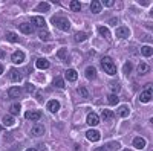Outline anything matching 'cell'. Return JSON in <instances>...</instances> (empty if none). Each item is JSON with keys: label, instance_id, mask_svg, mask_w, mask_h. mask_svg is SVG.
Listing matches in <instances>:
<instances>
[{"label": "cell", "instance_id": "cell-20", "mask_svg": "<svg viewBox=\"0 0 153 151\" xmlns=\"http://www.w3.org/2000/svg\"><path fill=\"white\" fill-rule=\"evenodd\" d=\"M117 115H118V116H121V118H127V116H129V107H126V105L118 107Z\"/></svg>", "mask_w": 153, "mask_h": 151}, {"label": "cell", "instance_id": "cell-30", "mask_svg": "<svg viewBox=\"0 0 153 151\" xmlns=\"http://www.w3.org/2000/svg\"><path fill=\"white\" fill-rule=\"evenodd\" d=\"M54 85L58 87V89H63V87H65V80H63L61 77H57V78L54 80Z\"/></svg>", "mask_w": 153, "mask_h": 151}, {"label": "cell", "instance_id": "cell-25", "mask_svg": "<svg viewBox=\"0 0 153 151\" xmlns=\"http://www.w3.org/2000/svg\"><path fill=\"white\" fill-rule=\"evenodd\" d=\"M101 116H103V119L104 121H110L115 115L110 111V110H107V108H103V111H101Z\"/></svg>", "mask_w": 153, "mask_h": 151}, {"label": "cell", "instance_id": "cell-7", "mask_svg": "<svg viewBox=\"0 0 153 151\" xmlns=\"http://www.w3.org/2000/svg\"><path fill=\"white\" fill-rule=\"evenodd\" d=\"M43 133H45V125H42V124H35L34 127L31 128V134L35 136V137L43 136Z\"/></svg>", "mask_w": 153, "mask_h": 151}, {"label": "cell", "instance_id": "cell-6", "mask_svg": "<svg viewBox=\"0 0 153 151\" xmlns=\"http://www.w3.org/2000/svg\"><path fill=\"white\" fill-rule=\"evenodd\" d=\"M86 122H87V125H91V127H95V125L100 124V118H98L97 113H89Z\"/></svg>", "mask_w": 153, "mask_h": 151}, {"label": "cell", "instance_id": "cell-8", "mask_svg": "<svg viewBox=\"0 0 153 151\" xmlns=\"http://www.w3.org/2000/svg\"><path fill=\"white\" fill-rule=\"evenodd\" d=\"M129 35H130V29L129 28H126V26L117 28V37L118 38H129Z\"/></svg>", "mask_w": 153, "mask_h": 151}, {"label": "cell", "instance_id": "cell-5", "mask_svg": "<svg viewBox=\"0 0 153 151\" xmlns=\"http://www.w3.org/2000/svg\"><path fill=\"white\" fill-rule=\"evenodd\" d=\"M11 60H12V63H14V64H22V63L25 61V54L22 52V50H16V52L12 54Z\"/></svg>", "mask_w": 153, "mask_h": 151}, {"label": "cell", "instance_id": "cell-10", "mask_svg": "<svg viewBox=\"0 0 153 151\" xmlns=\"http://www.w3.org/2000/svg\"><path fill=\"white\" fill-rule=\"evenodd\" d=\"M48 110L51 113H57L60 110V102H58L57 99H51L49 102H48Z\"/></svg>", "mask_w": 153, "mask_h": 151}, {"label": "cell", "instance_id": "cell-45", "mask_svg": "<svg viewBox=\"0 0 153 151\" xmlns=\"http://www.w3.org/2000/svg\"><path fill=\"white\" fill-rule=\"evenodd\" d=\"M124 151H130V150H124Z\"/></svg>", "mask_w": 153, "mask_h": 151}, {"label": "cell", "instance_id": "cell-4", "mask_svg": "<svg viewBox=\"0 0 153 151\" xmlns=\"http://www.w3.org/2000/svg\"><path fill=\"white\" fill-rule=\"evenodd\" d=\"M25 118H26L28 121H38L42 118V111H38V110H29L25 113Z\"/></svg>", "mask_w": 153, "mask_h": 151}, {"label": "cell", "instance_id": "cell-13", "mask_svg": "<svg viewBox=\"0 0 153 151\" xmlns=\"http://www.w3.org/2000/svg\"><path fill=\"white\" fill-rule=\"evenodd\" d=\"M101 9H103V3H101V2H98V0L91 2V11L94 12V14H100Z\"/></svg>", "mask_w": 153, "mask_h": 151}, {"label": "cell", "instance_id": "cell-32", "mask_svg": "<svg viewBox=\"0 0 153 151\" xmlns=\"http://www.w3.org/2000/svg\"><path fill=\"white\" fill-rule=\"evenodd\" d=\"M78 93H80V96H81V98H84V99H87L89 96H91L86 87H80V89H78Z\"/></svg>", "mask_w": 153, "mask_h": 151}, {"label": "cell", "instance_id": "cell-34", "mask_svg": "<svg viewBox=\"0 0 153 151\" xmlns=\"http://www.w3.org/2000/svg\"><path fill=\"white\" fill-rule=\"evenodd\" d=\"M66 55H68V49H65V47L60 49L58 52H57V57H58L60 60H65V58H66Z\"/></svg>", "mask_w": 153, "mask_h": 151}, {"label": "cell", "instance_id": "cell-28", "mask_svg": "<svg viewBox=\"0 0 153 151\" xmlns=\"http://www.w3.org/2000/svg\"><path fill=\"white\" fill-rule=\"evenodd\" d=\"M49 3L48 2H42V3H38V6H37V11H40V12H48L49 11Z\"/></svg>", "mask_w": 153, "mask_h": 151}, {"label": "cell", "instance_id": "cell-31", "mask_svg": "<svg viewBox=\"0 0 153 151\" xmlns=\"http://www.w3.org/2000/svg\"><path fill=\"white\" fill-rule=\"evenodd\" d=\"M9 111H11V115H19L20 113V104H12Z\"/></svg>", "mask_w": 153, "mask_h": 151}, {"label": "cell", "instance_id": "cell-42", "mask_svg": "<svg viewBox=\"0 0 153 151\" xmlns=\"http://www.w3.org/2000/svg\"><path fill=\"white\" fill-rule=\"evenodd\" d=\"M3 70H5V69H3V66H2V64H0V75H2V73H3Z\"/></svg>", "mask_w": 153, "mask_h": 151}, {"label": "cell", "instance_id": "cell-9", "mask_svg": "<svg viewBox=\"0 0 153 151\" xmlns=\"http://www.w3.org/2000/svg\"><path fill=\"white\" fill-rule=\"evenodd\" d=\"M35 66H37V69H40V70H46V69H49V61L46 60V58H38L37 61H35Z\"/></svg>", "mask_w": 153, "mask_h": 151}, {"label": "cell", "instance_id": "cell-24", "mask_svg": "<svg viewBox=\"0 0 153 151\" xmlns=\"http://www.w3.org/2000/svg\"><path fill=\"white\" fill-rule=\"evenodd\" d=\"M141 55H144V57H152L153 55V49L150 47V46H143L141 47Z\"/></svg>", "mask_w": 153, "mask_h": 151}, {"label": "cell", "instance_id": "cell-12", "mask_svg": "<svg viewBox=\"0 0 153 151\" xmlns=\"http://www.w3.org/2000/svg\"><path fill=\"white\" fill-rule=\"evenodd\" d=\"M86 137L91 142H97V141H100V133L97 130H89V131H86Z\"/></svg>", "mask_w": 153, "mask_h": 151}, {"label": "cell", "instance_id": "cell-41", "mask_svg": "<svg viewBox=\"0 0 153 151\" xmlns=\"http://www.w3.org/2000/svg\"><path fill=\"white\" fill-rule=\"evenodd\" d=\"M3 57H5V52H3L2 49H0V58H3Z\"/></svg>", "mask_w": 153, "mask_h": 151}, {"label": "cell", "instance_id": "cell-15", "mask_svg": "<svg viewBox=\"0 0 153 151\" xmlns=\"http://www.w3.org/2000/svg\"><path fill=\"white\" fill-rule=\"evenodd\" d=\"M84 75H86V78H87V80H94V78L97 77V69H95L94 66H89V67H86Z\"/></svg>", "mask_w": 153, "mask_h": 151}, {"label": "cell", "instance_id": "cell-16", "mask_svg": "<svg viewBox=\"0 0 153 151\" xmlns=\"http://www.w3.org/2000/svg\"><path fill=\"white\" fill-rule=\"evenodd\" d=\"M66 80H68V81H71V82L76 81V80H78V73H76L74 69H69V70H66Z\"/></svg>", "mask_w": 153, "mask_h": 151}, {"label": "cell", "instance_id": "cell-40", "mask_svg": "<svg viewBox=\"0 0 153 151\" xmlns=\"http://www.w3.org/2000/svg\"><path fill=\"white\" fill-rule=\"evenodd\" d=\"M95 151H107V150H106V148H104V147H100V148H97V150H95Z\"/></svg>", "mask_w": 153, "mask_h": 151}, {"label": "cell", "instance_id": "cell-37", "mask_svg": "<svg viewBox=\"0 0 153 151\" xmlns=\"http://www.w3.org/2000/svg\"><path fill=\"white\" fill-rule=\"evenodd\" d=\"M110 89H112L113 92L120 90V84H118V82H112V84H110Z\"/></svg>", "mask_w": 153, "mask_h": 151}, {"label": "cell", "instance_id": "cell-36", "mask_svg": "<svg viewBox=\"0 0 153 151\" xmlns=\"http://www.w3.org/2000/svg\"><path fill=\"white\" fill-rule=\"evenodd\" d=\"M132 69H133V67H132V63L127 61L126 64H124V73H130V72H132Z\"/></svg>", "mask_w": 153, "mask_h": 151}, {"label": "cell", "instance_id": "cell-18", "mask_svg": "<svg viewBox=\"0 0 153 151\" xmlns=\"http://www.w3.org/2000/svg\"><path fill=\"white\" fill-rule=\"evenodd\" d=\"M20 93H22V90L19 89V87H11V89L8 90V96H9L11 99L19 98V96H20Z\"/></svg>", "mask_w": 153, "mask_h": 151}, {"label": "cell", "instance_id": "cell-22", "mask_svg": "<svg viewBox=\"0 0 153 151\" xmlns=\"http://www.w3.org/2000/svg\"><path fill=\"white\" fill-rule=\"evenodd\" d=\"M71 6V11H74V12H78V11H81V3L78 2V0H72V2L69 3Z\"/></svg>", "mask_w": 153, "mask_h": 151}, {"label": "cell", "instance_id": "cell-3", "mask_svg": "<svg viewBox=\"0 0 153 151\" xmlns=\"http://www.w3.org/2000/svg\"><path fill=\"white\" fill-rule=\"evenodd\" d=\"M152 96H153V93H152V84H147L146 90L141 92V95H139V101H141L143 104L150 102V101H152Z\"/></svg>", "mask_w": 153, "mask_h": 151}, {"label": "cell", "instance_id": "cell-19", "mask_svg": "<svg viewBox=\"0 0 153 151\" xmlns=\"http://www.w3.org/2000/svg\"><path fill=\"white\" fill-rule=\"evenodd\" d=\"M19 29L25 34V35H29V34H32V26L29 23H22L20 26H19Z\"/></svg>", "mask_w": 153, "mask_h": 151}, {"label": "cell", "instance_id": "cell-35", "mask_svg": "<svg viewBox=\"0 0 153 151\" xmlns=\"http://www.w3.org/2000/svg\"><path fill=\"white\" fill-rule=\"evenodd\" d=\"M38 37H40V40H43V41H48L51 38V35H49L48 31H42L40 34H38Z\"/></svg>", "mask_w": 153, "mask_h": 151}, {"label": "cell", "instance_id": "cell-33", "mask_svg": "<svg viewBox=\"0 0 153 151\" xmlns=\"http://www.w3.org/2000/svg\"><path fill=\"white\" fill-rule=\"evenodd\" d=\"M3 124L6 125V127L14 125V118H12V116H5V118H3Z\"/></svg>", "mask_w": 153, "mask_h": 151}, {"label": "cell", "instance_id": "cell-38", "mask_svg": "<svg viewBox=\"0 0 153 151\" xmlns=\"http://www.w3.org/2000/svg\"><path fill=\"white\" fill-rule=\"evenodd\" d=\"M26 90L32 93V92H35V87H34V85H32L31 82H28V84H26Z\"/></svg>", "mask_w": 153, "mask_h": 151}, {"label": "cell", "instance_id": "cell-39", "mask_svg": "<svg viewBox=\"0 0 153 151\" xmlns=\"http://www.w3.org/2000/svg\"><path fill=\"white\" fill-rule=\"evenodd\" d=\"M104 5H106L107 8H112V6L115 5V2H113V0H106V2H104Z\"/></svg>", "mask_w": 153, "mask_h": 151}, {"label": "cell", "instance_id": "cell-27", "mask_svg": "<svg viewBox=\"0 0 153 151\" xmlns=\"http://www.w3.org/2000/svg\"><path fill=\"white\" fill-rule=\"evenodd\" d=\"M98 32H100V35H101V37H104V38H109V37H110L109 29H107V28H104V26H98Z\"/></svg>", "mask_w": 153, "mask_h": 151}, {"label": "cell", "instance_id": "cell-21", "mask_svg": "<svg viewBox=\"0 0 153 151\" xmlns=\"http://www.w3.org/2000/svg\"><path fill=\"white\" fill-rule=\"evenodd\" d=\"M149 70H150V67H149L147 63H139L138 64V73L139 75H146Z\"/></svg>", "mask_w": 153, "mask_h": 151}, {"label": "cell", "instance_id": "cell-43", "mask_svg": "<svg viewBox=\"0 0 153 151\" xmlns=\"http://www.w3.org/2000/svg\"><path fill=\"white\" fill-rule=\"evenodd\" d=\"M26 151H37V150H35V148H28Z\"/></svg>", "mask_w": 153, "mask_h": 151}, {"label": "cell", "instance_id": "cell-44", "mask_svg": "<svg viewBox=\"0 0 153 151\" xmlns=\"http://www.w3.org/2000/svg\"><path fill=\"white\" fill-rule=\"evenodd\" d=\"M0 130H3V127H2V125H0Z\"/></svg>", "mask_w": 153, "mask_h": 151}, {"label": "cell", "instance_id": "cell-14", "mask_svg": "<svg viewBox=\"0 0 153 151\" xmlns=\"http://www.w3.org/2000/svg\"><path fill=\"white\" fill-rule=\"evenodd\" d=\"M9 80L14 81V82L20 81V80H22V73H20L17 69H11V70H9Z\"/></svg>", "mask_w": 153, "mask_h": 151}, {"label": "cell", "instance_id": "cell-2", "mask_svg": "<svg viewBox=\"0 0 153 151\" xmlns=\"http://www.w3.org/2000/svg\"><path fill=\"white\" fill-rule=\"evenodd\" d=\"M52 24L57 26L60 31H69L71 29V23L66 17H54L52 18Z\"/></svg>", "mask_w": 153, "mask_h": 151}, {"label": "cell", "instance_id": "cell-23", "mask_svg": "<svg viewBox=\"0 0 153 151\" xmlns=\"http://www.w3.org/2000/svg\"><path fill=\"white\" fill-rule=\"evenodd\" d=\"M87 38V34L86 32H76L75 35H74V40L76 41V43H81V41H84Z\"/></svg>", "mask_w": 153, "mask_h": 151}, {"label": "cell", "instance_id": "cell-26", "mask_svg": "<svg viewBox=\"0 0 153 151\" xmlns=\"http://www.w3.org/2000/svg\"><path fill=\"white\" fill-rule=\"evenodd\" d=\"M107 101H109V104H110V105H117V104L120 102V98L115 95V93H110V95L107 96Z\"/></svg>", "mask_w": 153, "mask_h": 151}, {"label": "cell", "instance_id": "cell-29", "mask_svg": "<svg viewBox=\"0 0 153 151\" xmlns=\"http://www.w3.org/2000/svg\"><path fill=\"white\" fill-rule=\"evenodd\" d=\"M6 40L11 41V43H17V41H19V37H17V34H14V32H8V34H6Z\"/></svg>", "mask_w": 153, "mask_h": 151}, {"label": "cell", "instance_id": "cell-1", "mask_svg": "<svg viewBox=\"0 0 153 151\" xmlns=\"http://www.w3.org/2000/svg\"><path fill=\"white\" fill-rule=\"evenodd\" d=\"M101 66H103V70L107 73V75H115L117 73V67H115L113 61L110 57H103L101 58Z\"/></svg>", "mask_w": 153, "mask_h": 151}, {"label": "cell", "instance_id": "cell-17", "mask_svg": "<svg viewBox=\"0 0 153 151\" xmlns=\"http://www.w3.org/2000/svg\"><path fill=\"white\" fill-rule=\"evenodd\" d=\"M133 147L138 148V150H143L146 147V139L144 137H135L133 139Z\"/></svg>", "mask_w": 153, "mask_h": 151}, {"label": "cell", "instance_id": "cell-11", "mask_svg": "<svg viewBox=\"0 0 153 151\" xmlns=\"http://www.w3.org/2000/svg\"><path fill=\"white\" fill-rule=\"evenodd\" d=\"M31 21H32L34 26H37V28H45V26H46V21H45V18H43V17H40V15H35V17H32V18H31Z\"/></svg>", "mask_w": 153, "mask_h": 151}]
</instances>
